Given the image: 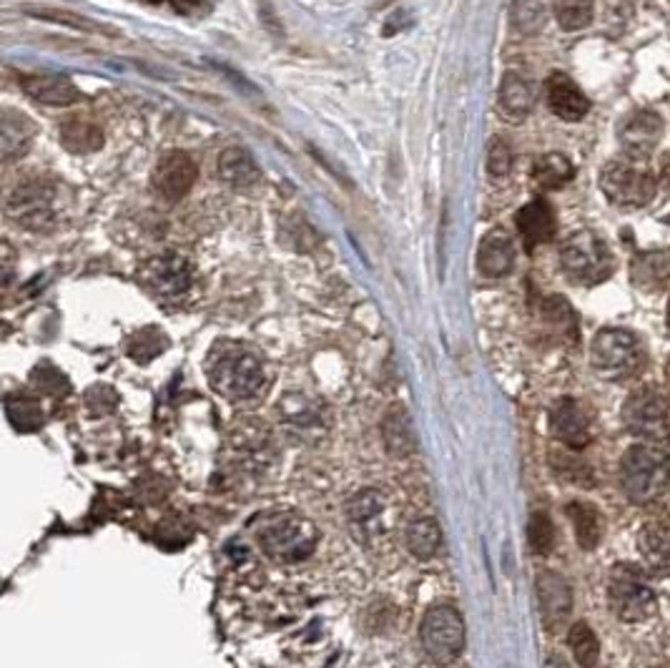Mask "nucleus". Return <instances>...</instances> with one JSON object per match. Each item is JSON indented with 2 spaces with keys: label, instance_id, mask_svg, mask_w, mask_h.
<instances>
[{
  "label": "nucleus",
  "instance_id": "412c9836",
  "mask_svg": "<svg viewBox=\"0 0 670 668\" xmlns=\"http://www.w3.org/2000/svg\"><path fill=\"white\" fill-rule=\"evenodd\" d=\"M535 105V88L523 74L510 70L500 84V111L510 121H525Z\"/></svg>",
  "mask_w": 670,
  "mask_h": 668
},
{
  "label": "nucleus",
  "instance_id": "4468645a",
  "mask_svg": "<svg viewBox=\"0 0 670 668\" xmlns=\"http://www.w3.org/2000/svg\"><path fill=\"white\" fill-rule=\"evenodd\" d=\"M550 433L568 450H583L590 443V415L583 402L562 398L550 408Z\"/></svg>",
  "mask_w": 670,
  "mask_h": 668
},
{
  "label": "nucleus",
  "instance_id": "a211bd4d",
  "mask_svg": "<svg viewBox=\"0 0 670 668\" xmlns=\"http://www.w3.org/2000/svg\"><path fill=\"white\" fill-rule=\"evenodd\" d=\"M517 232L523 236L527 249L535 246L548 244L555 232H558V219L555 211L545 199H533L531 204H525L517 211Z\"/></svg>",
  "mask_w": 670,
  "mask_h": 668
},
{
  "label": "nucleus",
  "instance_id": "f3484780",
  "mask_svg": "<svg viewBox=\"0 0 670 668\" xmlns=\"http://www.w3.org/2000/svg\"><path fill=\"white\" fill-rule=\"evenodd\" d=\"M18 86L25 96L33 101L46 105H74L83 99V93L68 81L66 76H35V74H21L18 76Z\"/></svg>",
  "mask_w": 670,
  "mask_h": 668
},
{
  "label": "nucleus",
  "instance_id": "423d86ee",
  "mask_svg": "<svg viewBox=\"0 0 670 668\" xmlns=\"http://www.w3.org/2000/svg\"><path fill=\"white\" fill-rule=\"evenodd\" d=\"M560 264L578 285H598L613 275L615 257L595 232H576L560 246Z\"/></svg>",
  "mask_w": 670,
  "mask_h": 668
},
{
  "label": "nucleus",
  "instance_id": "393cba45",
  "mask_svg": "<svg viewBox=\"0 0 670 668\" xmlns=\"http://www.w3.org/2000/svg\"><path fill=\"white\" fill-rule=\"evenodd\" d=\"M60 144H64L70 154H93L103 146V131L96 126L93 121L86 119H68L60 126Z\"/></svg>",
  "mask_w": 670,
  "mask_h": 668
},
{
  "label": "nucleus",
  "instance_id": "7c9ffc66",
  "mask_svg": "<svg viewBox=\"0 0 670 668\" xmlns=\"http://www.w3.org/2000/svg\"><path fill=\"white\" fill-rule=\"evenodd\" d=\"M548 13H545L543 0H513L510 5V23L520 35H535L545 29Z\"/></svg>",
  "mask_w": 670,
  "mask_h": 668
},
{
  "label": "nucleus",
  "instance_id": "c756f323",
  "mask_svg": "<svg viewBox=\"0 0 670 668\" xmlns=\"http://www.w3.org/2000/svg\"><path fill=\"white\" fill-rule=\"evenodd\" d=\"M382 513H384V496L379 490L357 492L347 505L349 523L355 531H369V525H375L377 517Z\"/></svg>",
  "mask_w": 670,
  "mask_h": 668
},
{
  "label": "nucleus",
  "instance_id": "6e6552de",
  "mask_svg": "<svg viewBox=\"0 0 670 668\" xmlns=\"http://www.w3.org/2000/svg\"><path fill=\"white\" fill-rule=\"evenodd\" d=\"M601 189L615 207L640 209L656 199L658 181L638 162H611L601 171Z\"/></svg>",
  "mask_w": 670,
  "mask_h": 668
},
{
  "label": "nucleus",
  "instance_id": "4c0bfd02",
  "mask_svg": "<svg viewBox=\"0 0 670 668\" xmlns=\"http://www.w3.org/2000/svg\"><path fill=\"white\" fill-rule=\"evenodd\" d=\"M545 668H568V664L562 661V658H558V656H550L548 661H545Z\"/></svg>",
  "mask_w": 670,
  "mask_h": 668
},
{
  "label": "nucleus",
  "instance_id": "b1692460",
  "mask_svg": "<svg viewBox=\"0 0 670 668\" xmlns=\"http://www.w3.org/2000/svg\"><path fill=\"white\" fill-rule=\"evenodd\" d=\"M33 141V123L23 116V113L5 111L3 113V129H0V152H3L5 162H15L25 152H29Z\"/></svg>",
  "mask_w": 670,
  "mask_h": 668
},
{
  "label": "nucleus",
  "instance_id": "c9c22d12",
  "mask_svg": "<svg viewBox=\"0 0 670 668\" xmlns=\"http://www.w3.org/2000/svg\"><path fill=\"white\" fill-rule=\"evenodd\" d=\"M510 169H513V148H510L505 138L495 136L488 146V174H490V179L492 181L505 179Z\"/></svg>",
  "mask_w": 670,
  "mask_h": 668
},
{
  "label": "nucleus",
  "instance_id": "72a5a7b5",
  "mask_svg": "<svg viewBox=\"0 0 670 668\" xmlns=\"http://www.w3.org/2000/svg\"><path fill=\"white\" fill-rule=\"evenodd\" d=\"M550 463H552V470L558 472L562 480L578 482V486H593V470H590V465L580 460V457H576L572 453H568V450L552 453Z\"/></svg>",
  "mask_w": 670,
  "mask_h": 668
},
{
  "label": "nucleus",
  "instance_id": "ddd939ff",
  "mask_svg": "<svg viewBox=\"0 0 670 668\" xmlns=\"http://www.w3.org/2000/svg\"><path fill=\"white\" fill-rule=\"evenodd\" d=\"M660 136H663V121L656 111L648 109L633 111L618 126L621 146L630 156V162H646L660 144Z\"/></svg>",
  "mask_w": 670,
  "mask_h": 668
},
{
  "label": "nucleus",
  "instance_id": "58836bf2",
  "mask_svg": "<svg viewBox=\"0 0 670 668\" xmlns=\"http://www.w3.org/2000/svg\"><path fill=\"white\" fill-rule=\"evenodd\" d=\"M663 457H666V468H668V478H670V435H668V443H666V453H663Z\"/></svg>",
  "mask_w": 670,
  "mask_h": 668
},
{
  "label": "nucleus",
  "instance_id": "9d476101",
  "mask_svg": "<svg viewBox=\"0 0 670 668\" xmlns=\"http://www.w3.org/2000/svg\"><path fill=\"white\" fill-rule=\"evenodd\" d=\"M623 422L628 433L658 439L666 437L670 430V400L656 385L636 387L623 402Z\"/></svg>",
  "mask_w": 670,
  "mask_h": 668
},
{
  "label": "nucleus",
  "instance_id": "1a4fd4ad",
  "mask_svg": "<svg viewBox=\"0 0 670 668\" xmlns=\"http://www.w3.org/2000/svg\"><path fill=\"white\" fill-rule=\"evenodd\" d=\"M138 285L152 294L156 302L179 304L193 287V267L181 254H161L148 259L138 271Z\"/></svg>",
  "mask_w": 670,
  "mask_h": 668
},
{
  "label": "nucleus",
  "instance_id": "39448f33",
  "mask_svg": "<svg viewBox=\"0 0 670 668\" xmlns=\"http://www.w3.org/2000/svg\"><path fill=\"white\" fill-rule=\"evenodd\" d=\"M666 457L648 445H633L621 460L623 496L638 505H648L663 496L668 486Z\"/></svg>",
  "mask_w": 670,
  "mask_h": 668
},
{
  "label": "nucleus",
  "instance_id": "a878e982",
  "mask_svg": "<svg viewBox=\"0 0 670 668\" xmlns=\"http://www.w3.org/2000/svg\"><path fill=\"white\" fill-rule=\"evenodd\" d=\"M572 176H576V166H572V162L566 154H558V152L540 156L533 166V179L537 187L545 191L562 189L572 179Z\"/></svg>",
  "mask_w": 670,
  "mask_h": 668
},
{
  "label": "nucleus",
  "instance_id": "2f4dec72",
  "mask_svg": "<svg viewBox=\"0 0 670 668\" xmlns=\"http://www.w3.org/2000/svg\"><path fill=\"white\" fill-rule=\"evenodd\" d=\"M568 646L570 654L583 668H593L601 658V641L593 633L588 623H576L568 633Z\"/></svg>",
  "mask_w": 670,
  "mask_h": 668
},
{
  "label": "nucleus",
  "instance_id": "f704fd0d",
  "mask_svg": "<svg viewBox=\"0 0 670 668\" xmlns=\"http://www.w3.org/2000/svg\"><path fill=\"white\" fill-rule=\"evenodd\" d=\"M527 541H531V548L537 553V556H545V553L552 550L555 543V527L550 523L548 513H533L531 523H527Z\"/></svg>",
  "mask_w": 670,
  "mask_h": 668
},
{
  "label": "nucleus",
  "instance_id": "4be33fe9",
  "mask_svg": "<svg viewBox=\"0 0 670 668\" xmlns=\"http://www.w3.org/2000/svg\"><path fill=\"white\" fill-rule=\"evenodd\" d=\"M25 15L38 18V21H51L58 25H68V29L81 31V33H93V35H109V38H121V31L113 29L109 23H99L93 21V18L88 15H78L64 11V8H46V5H25L23 8Z\"/></svg>",
  "mask_w": 670,
  "mask_h": 668
},
{
  "label": "nucleus",
  "instance_id": "a19ab883",
  "mask_svg": "<svg viewBox=\"0 0 670 668\" xmlns=\"http://www.w3.org/2000/svg\"><path fill=\"white\" fill-rule=\"evenodd\" d=\"M666 377H668V387H670V363H668V367H666Z\"/></svg>",
  "mask_w": 670,
  "mask_h": 668
},
{
  "label": "nucleus",
  "instance_id": "cd10ccee",
  "mask_svg": "<svg viewBox=\"0 0 670 668\" xmlns=\"http://www.w3.org/2000/svg\"><path fill=\"white\" fill-rule=\"evenodd\" d=\"M407 548L414 558L429 560L437 556L439 545H443V533H439V525L435 517H420V521H412L407 525Z\"/></svg>",
  "mask_w": 670,
  "mask_h": 668
},
{
  "label": "nucleus",
  "instance_id": "79ce46f5",
  "mask_svg": "<svg viewBox=\"0 0 670 668\" xmlns=\"http://www.w3.org/2000/svg\"><path fill=\"white\" fill-rule=\"evenodd\" d=\"M668 327H670V302H668Z\"/></svg>",
  "mask_w": 670,
  "mask_h": 668
},
{
  "label": "nucleus",
  "instance_id": "e433bc0d",
  "mask_svg": "<svg viewBox=\"0 0 670 668\" xmlns=\"http://www.w3.org/2000/svg\"><path fill=\"white\" fill-rule=\"evenodd\" d=\"M146 3H169L174 8H179V11H189V8L199 5L201 0H146Z\"/></svg>",
  "mask_w": 670,
  "mask_h": 668
},
{
  "label": "nucleus",
  "instance_id": "bb28decb",
  "mask_svg": "<svg viewBox=\"0 0 670 668\" xmlns=\"http://www.w3.org/2000/svg\"><path fill=\"white\" fill-rule=\"evenodd\" d=\"M568 517L576 531V538L580 548L593 550L598 543L603 541V517L598 513L595 505L590 503H570L568 505Z\"/></svg>",
  "mask_w": 670,
  "mask_h": 668
},
{
  "label": "nucleus",
  "instance_id": "2eb2a0df",
  "mask_svg": "<svg viewBox=\"0 0 670 668\" xmlns=\"http://www.w3.org/2000/svg\"><path fill=\"white\" fill-rule=\"evenodd\" d=\"M537 605H540L543 623L548 631H560L566 626L572 611V593L568 580L552 574V570H545V574L537 576Z\"/></svg>",
  "mask_w": 670,
  "mask_h": 668
},
{
  "label": "nucleus",
  "instance_id": "7ed1b4c3",
  "mask_svg": "<svg viewBox=\"0 0 670 668\" xmlns=\"http://www.w3.org/2000/svg\"><path fill=\"white\" fill-rule=\"evenodd\" d=\"M259 545L271 560L299 563L310 558L320 541L314 523L299 513H281L269 517L259 531Z\"/></svg>",
  "mask_w": 670,
  "mask_h": 668
},
{
  "label": "nucleus",
  "instance_id": "20e7f679",
  "mask_svg": "<svg viewBox=\"0 0 670 668\" xmlns=\"http://www.w3.org/2000/svg\"><path fill=\"white\" fill-rule=\"evenodd\" d=\"M590 363L598 375L607 380H625L640 372L646 363V349L638 334L623 327H605L595 334L590 345Z\"/></svg>",
  "mask_w": 670,
  "mask_h": 668
},
{
  "label": "nucleus",
  "instance_id": "f8f14e48",
  "mask_svg": "<svg viewBox=\"0 0 670 668\" xmlns=\"http://www.w3.org/2000/svg\"><path fill=\"white\" fill-rule=\"evenodd\" d=\"M193 183H197V164L189 154L169 152L158 158L152 174V189L158 199H164L166 204H176L193 189Z\"/></svg>",
  "mask_w": 670,
  "mask_h": 668
},
{
  "label": "nucleus",
  "instance_id": "ea45409f",
  "mask_svg": "<svg viewBox=\"0 0 670 668\" xmlns=\"http://www.w3.org/2000/svg\"><path fill=\"white\" fill-rule=\"evenodd\" d=\"M663 179H666V187L670 189V158H668L666 166H663Z\"/></svg>",
  "mask_w": 670,
  "mask_h": 668
},
{
  "label": "nucleus",
  "instance_id": "0eeeda50",
  "mask_svg": "<svg viewBox=\"0 0 670 668\" xmlns=\"http://www.w3.org/2000/svg\"><path fill=\"white\" fill-rule=\"evenodd\" d=\"M420 644L435 664H453L465 650V621L455 605H432L420 623Z\"/></svg>",
  "mask_w": 670,
  "mask_h": 668
},
{
  "label": "nucleus",
  "instance_id": "dca6fc26",
  "mask_svg": "<svg viewBox=\"0 0 670 668\" xmlns=\"http://www.w3.org/2000/svg\"><path fill=\"white\" fill-rule=\"evenodd\" d=\"M545 93H548V105L555 116L562 121H583L590 111V101L576 81L566 74H552L545 84Z\"/></svg>",
  "mask_w": 670,
  "mask_h": 668
},
{
  "label": "nucleus",
  "instance_id": "6ab92c4d",
  "mask_svg": "<svg viewBox=\"0 0 670 668\" xmlns=\"http://www.w3.org/2000/svg\"><path fill=\"white\" fill-rule=\"evenodd\" d=\"M515 264V244L510 240L505 229H492L490 234H484L478 252V267L484 277L500 279L510 275Z\"/></svg>",
  "mask_w": 670,
  "mask_h": 668
},
{
  "label": "nucleus",
  "instance_id": "5701e85b",
  "mask_svg": "<svg viewBox=\"0 0 670 668\" xmlns=\"http://www.w3.org/2000/svg\"><path fill=\"white\" fill-rule=\"evenodd\" d=\"M638 553L643 558V566L656 574H666L670 568V531L660 523L643 525L638 533Z\"/></svg>",
  "mask_w": 670,
  "mask_h": 668
},
{
  "label": "nucleus",
  "instance_id": "9b49d317",
  "mask_svg": "<svg viewBox=\"0 0 670 668\" xmlns=\"http://www.w3.org/2000/svg\"><path fill=\"white\" fill-rule=\"evenodd\" d=\"M53 199H56V189L48 181H29L18 187L11 197H8L5 211L8 216L15 219L18 224L33 232H46L48 226L56 222V211H53Z\"/></svg>",
  "mask_w": 670,
  "mask_h": 668
},
{
  "label": "nucleus",
  "instance_id": "f03ea898",
  "mask_svg": "<svg viewBox=\"0 0 670 668\" xmlns=\"http://www.w3.org/2000/svg\"><path fill=\"white\" fill-rule=\"evenodd\" d=\"M607 603L625 623H640L656 613L658 598L648 574L633 563H618L607 576Z\"/></svg>",
  "mask_w": 670,
  "mask_h": 668
},
{
  "label": "nucleus",
  "instance_id": "f257e3e1",
  "mask_svg": "<svg viewBox=\"0 0 670 668\" xmlns=\"http://www.w3.org/2000/svg\"><path fill=\"white\" fill-rule=\"evenodd\" d=\"M206 375L211 387L234 402L259 398L267 385L261 359L242 345H216L209 357Z\"/></svg>",
  "mask_w": 670,
  "mask_h": 668
},
{
  "label": "nucleus",
  "instance_id": "c85d7f7f",
  "mask_svg": "<svg viewBox=\"0 0 670 668\" xmlns=\"http://www.w3.org/2000/svg\"><path fill=\"white\" fill-rule=\"evenodd\" d=\"M670 279V254L650 252L633 261V281L643 289H660Z\"/></svg>",
  "mask_w": 670,
  "mask_h": 668
},
{
  "label": "nucleus",
  "instance_id": "473e14b6",
  "mask_svg": "<svg viewBox=\"0 0 670 668\" xmlns=\"http://www.w3.org/2000/svg\"><path fill=\"white\" fill-rule=\"evenodd\" d=\"M595 0H552L555 21L562 31H580L593 21Z\"/></svg>",
  "mask_w": 670,
  "mask_h": 668
},
{
  "label": "nucleus",
  "instance_id": "aec40b11",
  "mask_svg": "<svg viewBox=\"0 0 670 668\" xmlns=\"http://www.w3.org/2000/svg\"><path fill=\"white\" fill-rule=\"evenodd\" d=\"M219 176L222 181L234 189H252L257 187L261 179V169L246 148L242 146H228L219 154Z\"/></svg>",
  "mask_w": 670,
  "mask_h": 668
}]
</instances>
